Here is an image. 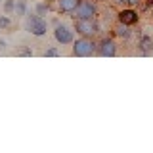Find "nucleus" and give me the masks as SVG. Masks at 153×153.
Wrapping results in <instances>:
<instances>
[{"label": "nucleus", "instance_id": "nucleus-1", "mask_svg": "<svg viewBox=\"0 0 153 153\" xmlns=\"http://www.w3.org/2000/svg\"><path fill=\"white\" fill-rule=\"evenodd\" d=\"M96 50H98V44L90 36H80L73 42V56L76 57H90L96 54Z\"/></svg>", "mask_w": 153, "mask_h": 153}, {"label": "nucleus", "instance_id": "nucleus-2", "mask_svg": "<svg viewBox=\"0 0 153 153\" xmlns=\"http://www.w3.org/2000/svg\"><path fill=\"white\" fill-rule=\"evenodd\" d=\"M25 29H27V33H31L33 36H44L46 31H48V21L42 16H38V13H33V16L27 13Z\"/></svg>", "mask_w": 153, "mask_h": 153}, {"label": "nucleus", "instance_id": "nucleus-3", "mask_svg": "<svg viewBox=\"0 0 153 153\" xmlns=\"http://www.w3.org/2000/svg\"><path fill=\"white\" fill-rule=\"evenodd\" d=\"M75 31L80 36H90L94 38L96 33L100 31V25L96 23V19H75Z\"/></svg>", "mask_w": 153, "mask_h": 153}, {"label": "nucleus", "instance_id": "nucleus-4", "mask_svg": "<svg viewBox=\"0 0 153 153\" xmlns=\"http://www.w3.org/2000/svg\"><path fill=\"white\" fill-rule=\"evenodd\" d=\"M75 19H96L98 16V6L92 2V0H80L79 8L75 10Z\"/></svg>", "mask_w": 153, "mask_h": 153}, {"label": "nucleus", "instance_id": "nucleus-5", "mask_svg": "<svg viewBox=\"0 0 153 153\" xmlns=\"http://www.w3.org/2000/svg\"><path fill=\"white\" fill-rule=\"evenodd\" d=\"M54 38H56L57 44H61V46L73 44L75 42V33L65 25H57V27H54Z\"/></svg>", "mask_w": 153, "mask_h": 153}, {"label": "nucleus", "instance_id": "nucleus-6", "mask_svg": "<svg viewBox=\"0 0 153 153\" xmlns=\"http://www.w3.org/2000/svg\"><path fill=\"white\" fill-rule=\"evenodd\" d=\"M117 44H115L113 38H102V40L98 42V50H96V54L102 56V57H113L117 56Z\"/></svg>", "mask_w": 153, "mask_h": 153}, {"label": "nucleus", "instance_id": "nucleus-7", "mask_svg": "<svg viewBox=\"0 0 153 153\" xmlns=\"http://www.w3.org/2000/svg\"><path fill=\"white\" fill-rule=\"evenodd\" d=\"M117 19H119V23H123V25L132 27V25H136V23L140 21V16H138L136 10H132V8H124V10H121V12L117 13Z\"/></svg>", "mask_w": 153, "mask_h": 153}, {"label": "nucleus", "instance_id": "nucleus-8", "mask_svg": "<svg viewBox=\"0 0 153 153\" xmlns=\"http://www.w3.org/2000/svg\"><path fill=\"white\" fill-rule=\"evenodd\" d=\"M138 50H140V54L147 56L153 52V38L149 35H142L140 40H138Z\"/></svg>", "mask_w": 153, "mask_h": 153}, {"label": "nucleus", "instance_id": "nucleus-9", "mask_svg": "<svg viewBox=\"0 0 153 153\" xmlns=\"http://www.w3.org/2000/svg\"><path fill=\"white\" fill-rule=\"evenodd\" d=\"M79 4H80V0H57L59 13H73L79 8Z\"/></svg>", "mask_w": 153, "mask_h": 153}, {"label": "nucleus", "instance_id": "nucleus-10", "mask_svg": "<svg viewBox=\"0 0 153 153\" xmlns=\"http://www.w3.org/2000/svg\"><path fill=\"white\" fill-rule=\"evenodd\" d=\"M113 31H115V35H117L119 38H124V40L132 36V31H130V27H128V25H123V23H119V25L115 27Z\"/></svg>", "mask_w": 153, "mask_h": 153}, {"label": "nucleus", "instance_id": "nucleus-11", "mask_svg": "<svg viewBox=\"0 0 153 153\" xmlns=\"http://www.w3.org/2000/svg\"><path fill=\"white\" fill-rule=\"evenodd\" d=\"M48 12H50V2H48V0H40V2H36V6H35V13H38V16L44 17Z\"/></svg>", "mask_w": 153, "mask_h": 153}, {"label": "nucleus", "instance_id": "nucleus-12", "mask_svg": "<svg viewBox=\"0 0 153 153\" xmlns=\"http://www.w3.org/2000/svg\"><path fill=\"white\" fill-rule=\"evenodd\" d=\"M27 0H16V16L25 17L27 16Z\"/></svg>", "mask_w": 153, "mask_h": 153}, {"label": "nucleus", "instance_id": "nucleus-13", "mask_svg": "<svg viewBox=\"0 0 153 153\" xmlns=\"http://www.w3.org/2000/svg\"><path fill=\"white\" fill-rule=\"evenodd\" d=\"M4 13H6V16L16 13V0H6V2H4Z\"/></svg>", "mask_w": 153, "mask_h": 153}, {"label": "nucleus", "instance_id": "nucleus-14", "mask_svg": "<svg viewBox=\"0 0 153 153\" xmlns=\"http://www.w3.org/2000/svg\"><path fill=\"white\" fill-rule=\"evenodd\" d=\"M12 27V19L8 16H0V29H10Z\"/></svg>", "mask_w": 153, "mask_h": 153}, {"label": "nucleus", "instance_id": "nucleus-15", "mask_svg": "<svg viewBox=\"0 0 153 153\" xmlns=\"http://www.w3.org/2000/svg\"><path fill=\"white\" fill-rule=\"evenodd\" d=\"M56 56H59V48H48L44 52V57H56Z\"/></svg>", "mask_w": 153, "mask_h": 153}, {"label": "nucleus", "instance_id": "nucleus-16", "mask_svg": "<svg viewBox=\"0 0 153 153\" xmlns=\"http://www.w3.org/2000/svg\"><path fill=\"white\" fill-rule=\"evenodd\" d=\"M113 2H117V4H126V6H136L140 0H113Z\"/></svg>", "mask_w": 153, "mask_h": 153}, {"label": "nucleus", "instance_id": "nucleus-17", "mask_svg": "<svg viewBox=\"0 0 153 153\" xmlns=\"http://www.w3.org/2000/svg\"><path fill=\"white\" fill-rule=\"evenodd\" d=\"M19 56L31 57V56H33V50H31V48H21V50H19Z\"/></svg>", "mask_w": 153, "mask_h": 153}, {"label": "nucleus", "instance_id": "nucleus-18", "mask_svg": "<svg viewBox=\"0 0 153 153\" xmlns=\"http://www.w3.org/2000/svg\"><path fill=\"white\" fill-rule=\"evenodd\" d=\"M52 25H54V27H57V25H59V19H57V17H54V19H52Z\"/></svg>", "mask_w": 153, "mask_h": 153}, {"label": "nucleus", "instance_id": "nucleus-19", "mask_svg": "<svg viewBox=\"0 0 153 153\" xmlns=\"http://www.w3.org/2000/svg\"><path fill=\"white\" fill-rule=\"evenodd\" d=\"M146 6H147V8H151V6H153V0H146Z\"/></svg>", "mask_w": 153, "mask_h": 153}, {"label": "nucleus", "instance_id": "nucleus-20", "mask_svg": "<svg viewBox=\"0 0 153 153\" xmlns=\"http://www.w3.org/2000/svg\"><path fill=\"white\" fill-rule=\"evenodd\" d=\"M4 48H6V42H4V40H0V50H4Z\"/></svg>", "mask_w": 153, "mask_h": 153}, {"label": "nucleus", "instance_id": "nucleus-21", "mask_svg": "<svg viewBox=\"0 0 153 153\" xmlns=\"http://www.w3.org/2000/svg\"><path fill=\"white\" fill-rule=\"evenodd\" d=\"M48 2H54V0H48Z\"/></svg>", "mask_w": 153, "mask_h": 153}]
</instances>
